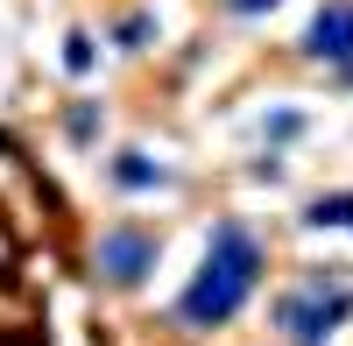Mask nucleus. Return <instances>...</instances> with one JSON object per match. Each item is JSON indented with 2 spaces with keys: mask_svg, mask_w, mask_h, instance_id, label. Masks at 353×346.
Instances as JSON below:
<instances>
[{
  "mask_svg": "<svg viewBox=\"0 0 353 346\" xmlns=\"http://www.w3.org/2000/svg\"><path fill=\"white\" fill-rule=\"evenodd\" d=\"M346 318H353V290L346 283H304V290H290L276 304V325L297 346H325V332L346 325Z\"/></svg>",
  "mask_w": 353,
  "mask_h": 346,
  "instance_id": "2",
  "label": "nucleus"
},
{
  "mask_svg": "<svg viewBox=\"0 0 353 346\" xmlns=\"http://www.w3.org/2000/svg\"><path fill=\"white\" fill-rule=\"evenodd\" d=\"M64 57H71V71H92V43H85V36H71V50H64Z\"/></svg>",
  "mask_w": 353,
  "mask_h": 346,
  "instance_id": "7",
  "label": "nucleus"
},
{
  "mask_svg": "<svg viewBox=\"0 0 353 346\" xmlns=\"http://www.w3.org/2000/svg\"><path fill=\"white\" fill-rule=\"evenodd\" d=\"M311 226H353V198H318V205H311Z\"/></svg>",
  "mask_w": 353,
  "mask_h": 346,
  "instance_id": "6",
  "label": "nucleus"
},
{
  "mask_svg": "<svg viewBox=\"0 0 353 346\" xmlns=\"http://www.w3.org/2000/svg\"><path fill=\"white\" fill-rule=\"evenodd\" d=\"M304 43H311V57H325V64H346L353 57V0H332V8L311 21Z\"/></svg>",
  "mask_w": 353,
  "mask_h": 346,
  "instance_id": "4",
  "label": "nucleus"
},
{
  "mask_svg": "<svg viewBox=\"0 0 353 346\" xmlns=\"http://www.w3.org/2000/svg\"><path fill=\"white\" fill-rule=\"evenodd\" d=\"M113 177H121L128 191H149V184H163V163H149V156H121V163H113Z\"/></svg>",
  "mask_w": 353,
  "mask_h": 346,
  "instance_id": "5",
  "label": "nucleus"
},
{
  "mask_svg": "<svg viewBox=\"0 0 353 346\" xmlns=\"http://www.w3.org/2000/svg\"><path fill=\"white\" fill-rule=\"evenodd\" d=\"M346 78H353V71H346Z\"/></svg>",
  "mask_w": 353,
  "mask_h": 346,
  "instance_id": "9",
  "label": "nucleus"
},
{
  "mask_svg": "<svg viewBox=\"0 0 353 346\" xmlns=\"http://www.w3.org/2000/svg\"><path fill=\"white\" fill-rule=\"evenodd\" d=\"M233 8H241V14H261V8H276V0H233Z\"/></svg>",
  "mask_w": 353,
  "mask_h": 346,
  "instance_id": "8",
  "label": "nucleus"
},
{
  "mask_svg": "<svg viewBox=\"0 0 353 346\" xmlns=\"http://www.w3.org/2000/svg\"><path fill=\"white\" fill-rule=\"evenodd\" d=\"M254 283H261V241L248 234V226H219L198 283L176 297V318H184V325H226L233 311L248 304Z\"/></svg>",
  "mask_w": 353,
  "mask_h": 346,
  "instance_id": "1",
  "label": "nucleus"
},
{
  "mask_svg": "<svg viewBox=\"0 0 353 346\" xmlns=\"http://www.w3.org/2000/svg\"><path fill=\"white\" fill-rule=\"evenodd\" d=\"M149 262H156V234H141V226H121V234L99 241V276L113 283H141Z\"/></svg>",
  "mask_w": 353,
  "mask_h": 346,
  "instance_id": "3",
  "label": "nucleus"
}]
</instances>
